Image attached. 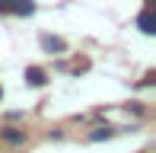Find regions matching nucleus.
Wrapping results in <instances>:
<instances>
[{"instance_id": "obj_3", "label": "nucleus", "mask_w": 156, "mask_h": 153, "mask_svg": "<svg viewBox=\"0 0 156 153\" xmlns=\"http://www.w3.org/2000/svg\"><path fill=\"white\" fill-rule=\"evenodd\" d=\"M26 83H29V86H45L48 76H45L41 67H26Z\"/></svg>"}, {"instance_id": "obj_2", "label": "nucleus", "mask_w": 156, "mask_h": 153, "mask_svg": "<svg viewBox=\"0 0 156 153\" xmlns=\"http://www.w3.org/2000/svg\"><path fill=\"white\" fill-rule=\"evenodd\" d=\"M137 26H140L144 35H153V32H156V16H153V10H144V13H140Z\"/></svg>"}, {"instance_id": "obj_4", "label": "nucleus", "mask_w": 156, "mask_h": 153, "mask_svg": "<svg viewBox=\"0 0 156 153\" xmlns=\"http://www.w3.org/2000/svg\"><path fill=\"white\" fill-rule=\"evenodd\" d=\"M41 45H45L51 54H61V51H64V41H61V38H51V35H41Z\"/></svg>"}, {"instance_id": "obj_5", "label": "nucleus", "mask_w": 156, "mask_h": 153, "mask_svg": "<svg viewBox=\"0 0 156 153\" xmlns=\"http://www.w3.org/2000/svg\"><path fill=\"white\" fill-rule=\"evenodd\" d=\"M3 137H6V141H13V144L23 141V134H19V131H3Z\"/></svg>"}, {"instance_id": "obj_6", "label": "nucleus", "mask_w": 156, "mask_h": 153, "mask_svg": "<svg viewBox=\"0 0 156 153\" xmlns=\"http://www.w3.org/2000/svg\"><path fill=\"white\" fill-rule=\"evenodd\" d=\"M108 134H112L108 128H105V131H96V134H93V141H105V137H108Z\"/></svg>"}, {"instance_id": "obj_7", "label": "nucleus", "mask_w": 156, "mask_h": 153, "mask_svg": "<svg viewBox=\"0 0 156 153\" xmlns=\"http://www.w3.org/2000/svg\"><path fill=\"white\" fill-rule=\"evenodd\" d=\"M0 13H6V0H0Z\"/></svg>"}, {"instance_id": "obj_1", "label": "nucleus", "mask_w": 156, "mask_h": 153, "mask_svg": "<svg viewBox=\"0 0 156 153\" xmlns=\"http://www.w3.org/2000/svg\"><path fill=\"white\" fill-rule=\"evenodd\" d=\"M6 10L16 13V16H32L35 3H32V0H6Z\"/></svg>"}]
</instances>
